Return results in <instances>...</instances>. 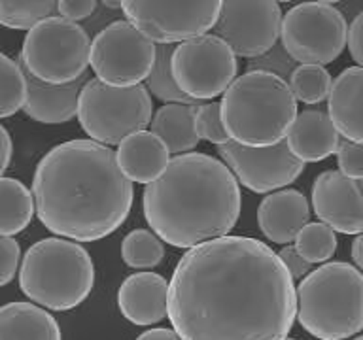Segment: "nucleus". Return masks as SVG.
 <instances>
[{"label":"nucleus","instance_id":"1","mask_svg":"<svg viewBox=\"0 0 363 340\" xmlns=\"http://www.w3.org/2000/svg\"><path fill=\"white\" fill-rule=\"evenodd\" d=\"M167 316L182 340H284L297 317V291L265 242L227 234L182 255Z\"/></svg>","mask_w":363,"mask_h":340},{"label":"nucleus","instance_id":"2","mask_svg":"<svg viewBox=\"0 0 363 340\" xmlns=\"http://www.w3.org/2000/svg\"><path fill=\"white\" fill-rule=\"evenodd\" d=\"M33 197L48 231L76 242H95L127 221L135 191L110 146L79 138L51 147L40 159Z\"/></svg>","mask_w":363,"mask_h":340},{"label":"nucleus","instance_id":"3","mask_svg":"<svg viewBox=\"0 0 363 340\" xmlns=\"http://www.w3.org/2000/svg\"><path fill=\"white\" fill-rule=\"evenodd\" d=\"M238 180L223 161L206 153L170 159L142 197L146 223L163 242L189 249L227 237L240 215Z\"/></svg>","mask_w":363,"mask_h":340},{"label":"nucleus","instance_id":"4","mask_svg":"<svg viewBox=\"0 0 363 340\" xmlns=\"http://www.w3.org/2000/svg\"><path fill=\"white\" fill-rule=\"evenodd\" d=\"M220 110L231 140L242 146H272L288 135L297 115V101L286 79L254 68L227 87Z\"/></svg>","mask_w":363,"mask_h":340},{"label":"nucleus","instance_id":"5","mask_svg":"<svg viewBox=\"0 0 363 340\" xmlns=\"http://www.w3.org/2000/svg\"><path fill=\"white\" fill-rule=\"evenodd\" d=\"M297 291V319L320 340H345L363 331V272L348 263L311 271Z\"/></svg>","mask_w":363,"mask_h":340},{"label":"nucleus","instance_id":"6","mask_svg":"<svg viewBox=\"0 0 363 340\" xmlns=\"http://www.w3.org/2000/svg\"><path fill=\"white\" fill-rule=\"evenodd\" d=\"M95 285L89 251L70 238L51 237L33 244L19 268V288L36 305L55 312L79 306Z\"/></svg>","mask_w":363,"mask_h":340},{"label":"nucleus","instance_id":"7","mask_svg":"<svg viewBox=\"0 0 363 340\" xmlns=\"http://www.w3.org/2000/svg\"><path fill=\"white\" fill-rule=\"evenodd\" d=\"M153 102L146 85H110L99 78L87 79L79 91L78 121L91 140L118 146L152 121Z\"/></svg>","mask_w":363,"mask_h":340},{"label":"nucleus","instance_id":"8","mask_svg":"<svg viewBox=\"0 0 363 340\" xmlns=\"http://www.w3.org/2000/svg\"><path fill=\"white\" fill-rule=\"evenodd\" d=\"M91 42L84 27L65 17H48L28 28L21 67L45 84H68L89 67Z\"/></svg>","mask_w":363,"mask_h":340},{"label":"nucleus","instance_id":"9","mask_svg":"<svg viewBox=\"0 0 363 340\" xmlns=\"http://www.w3.org/2000/svg\"><path fill=\"white\" fill-rule=\"evenodd\" d=\"M284 51L299 64H329L345 51L348 25L331 4L303 2L282 16Z\"/></svg>","mask_w":363,"mask_h":340},{"label":"nucleus","instance_id":"10","mask_svg":"<svg viewBox=\"0 0 363 340\" xmlns=\"http://www.w3.org/2000/svg\"><path fill=\"white\" fill-rule=\"evenodd\" d=\"M170 67L178 87L197 102L223 95L238 70L237 55L216 34H201L174 45Z\"/></svg>","mask_w":363,"mask_h":340},{"label":"nucleus","instance_id":"11","mask_svg":"<svg viewBox=\"0 0 363 340\" xmlns=\"http://www.w3.org/2000/svg\"><path fill=\"white\" fill-rule=\"evenodd\" d=\"M223 0H121L127 21L155 44H180L214 28Z\"/></svg>","mask_w":363,"mask_h":340},{"label":"nucleus","instance_id":"12","mask_svg":"<svg viewBox=\"0 0 363 340\" xmlns=\"http://www.w3.org/2000/svg\"><path fill=\"white\" fill-rule=\"evenodd\" d=\"M157 45L130 21H113L91 42L89 64L101 81L136 85L150 76Z\"/></svg>","mask_w":363,"mask_h":340},{"label":"nucleus","instance_id":"13","mask_svg":"<svg viewBox=\"0 0 363 340\" xmlns=\"http://www.w3.org/2000/svg\"><path fill=\"white\" fill-rule=\"evenodd\" d=\"M280 27L282 11L277 0H223L214 30L235 55L257 59L277 45Z\"/></svg>","mask_w":363,"mask_h":340},{"label":"nucleus","instance_id":"14","mask_svg":"<svg viewBox=\"0 0 363 340\" xmlns=\"http://www.w3.org/2000/svg\"><path fill=\"white\" fill-rule=\"evenodd\" d=\"M218 153L238 183L261 195L294 183L305 170V163L289 152L286 138L272 146H242L229 140L218 146Z\"/></svg>","mask_w":363,"mask_h":340},{"label":"nucleus","instance_id":"15","mask_svg":"<svg viewBox=\"0 0 363 340\" xmlns=\"http://www.w3.org/2000/svg\"><path fill=\"white\" fill-rule=\"evenodd\" d=\"M312 208L318 220L342 234L363 232V195L356 180L340 170H325L312 186Z\"/></svg>","mask_w":363,"mask_h":340},{"label":"nucleus","instance_id":"16","mask_svg":"<svg viewBox=\"0 0 363 340\" xmlns=\"http://www.w3.org/2000/svg\"><path fill=\"white\" fill-rule=\"evenodd\" d=\"M119 312L135 325H153L169 314V283L157 272L130 274L118 291Z\"/></svg>","mask_w":363,"mask_h":340},{"label":"nucleus","instance_id":"17","mask_svg":"<svg viewBox=\"0 0 363 340\" xmlns=\"http://www.w3.org/2000/svg\"><path fill=\"white\" fill-rule=\"evenodd\" d=\"M311 206L297 189L269 193L257 208V223L267 240L274 244L294 242L297 232L308 223Z\"/></svg>","mask_w":363,"mask_h":340},{"label":"nucleus","instance_id":"18","mask_svg":"<svg viewBox=\"0 0 363 340\" xmlns=\"http://www.w3.org/2000/svg\"><path fill=\"white\" fill-rule=\"evenodd\" d=\"M25 70V68H23ZM27 78V98L23 112L28 118L45 125L68 123L78 113L79 91L84 87L85 74L68 84H45L25 70Z\"/></svg>","mask_w":363,"mask_h":340},{"label":"nucleus","instance_id":"19","mask_svg":"<svg viewBox=\"0 0 363 340\" xmlns=\"http://www.w3.org/2000/svg\"><path fill=\"white\" fill-rule=\"evenodd\" d=\"M289 152L303 163H318L337 153L340 135L333 121L322 110L297 112L286 135Z\"/></svg>","mask_w":363,"mask_h":340},{"label":"nucleus","instance_id":"20","mask_svg":"<svg viewBox=\"0 0 363 340\" xmlns=\"http://www.w3.org/2000/svg\"><path fill=\"white\" fill-rule=\"evenodd\" d=\"M328 115L346 140L363 142V67L342 70L331 85Z\"/></svg>","mask_w":363,"mask_h":340},{"label":"nucleus","instance_id":"21","mask_svg":"<svg viewBox=\"0 0 363 340\" xmlns=\"http://www.w3.org/2000/svg\"><path fill=\"white\" fill-rule=\"evenodd\" d=\"M119 169L130 181L152 183L163 174L170 161L169 147L152 130H136L118 144Z\"/></svg>","mask_w":363,"mask_h":340},{"label":"nucleus","instance_id":"22","mask_svg":"<svg viewBox=\"0 0 363 340\" xmlns=\"http://www.w3.org/2000/svg\"><path fill=\"white\" fill-rule=\"evenodd\" d=\"M0 340H62V336L50 312L33 302H10L0 306Z\"/></svg>","mask_w":363,"mask_h":340},{"label":"nucleus","instance_id":"23","mask_svg":"<svg viewBox=\"0 0 363 340\" xmlns=\"http://www.w3.org/2000/svg\"><path fill=\"white\" fill-rule=\"evenodd\" d=\"M199 104L169 102L153 113L150 127L155 136H159L170 153H187L199 144L195 113Z\"/></svg>","mask_w":363,"mask_h":340},{"label":"nucleus","instance_id":"24","mask_svg":"<svg viewBox=\"0 0 363 340\" xmlns=\"http://www.w3.org/2000/svg\"><path fill=\"white\" fill-rule=\"evenodd\" d=\"M34 212V197L28 187L16 178L0 176V234L13 237L25 231Z\"/></svg>","mask_w":363,"mask_h":340},{"label":"nucleus","instance_id":"25","mask_svg":"<svg viewBox=\"0 0 363 340\" xmlns=\"http://www.w3.org/2000/svg\"><path fill=\"white\" fill-rule=\"evenodd\" d=\"M59 0H0V25L28 30L36 23L57 13Z\"/></svg>","mask_w":363,"mask_h":340},{"label":"nucleus","instance_id":"26","mask_svg":"<svg viewBox=\"0 0 363 340\" xmlns=\"http://www.w3.org/2000/svg\"><path fill=\"white\" fill-rule=\"evenodd\" d=\"M172 50H174L172 44L157 45V57H155V64H153L152 72L146 78V89L153 96H157L159 101H163L164 104H169V102L201 104V102L189 98L176 84L174 76H172V67H170Z\"/></svg>","mask_w":363,"mask_h":340},{"label":"nucleus","instance_id":"27","mask_svg":"<svg viewBox=\"0 0 363 340\" xmlns=\"http://www.w3.org/2000/svg\"><path fill=\"white\" fill-rule=\"evenodd\" d=\"M121 257L130 268H153L164 257L163 240L153 231L135 229L123 238Z\"/></svg>","mask_w":363,"mask_h":340},{"label":"nucleus","instance_id":"28","mask_svg":"<svg viewBox=\"0 0 363 340\" xmlns=\"http://www.w3.org/2000/svg\"><path fill=\"white\" fill-rule=\"evenodd\" d=\"M333 79L322 64H299L289 76V89L295 101L303 104H320L331 91Z\"/></svg>","mask_w":363,"mask_h":340},{"label":"nucleus","instance_id":"29","mask_svg":"<svg viewBox=\"0 0 363 340\" xmlns=\"http://www.w3.org/2000/svg\"><path fill=\"white\" fill-rule=\"evenodd\" d=\"M27 98V78L21 62L0 53V119L23 110Z\"/></svg>","mask_w":363,"mask_h":340},{"label":"nucleus","instance_id":"30","mask_svg":"<svg viewBox=\"0 0 363 340\" xmlns=\"http://www.w3.org/2000/svg\"><path fill=\"white\" fill-rule=\"evenodd\" d=\"M295 248L308 263H325L337 251L335 231L323 221L306 223L295 237Z\"/></svg>","mask_w":363,"mask_h":340},{"label":"nucleus","instance_id":"31","mask_svg":"<svg viewBox=\"0 0 363 340\" xmlns=\"http://www.w3.org/2000/svg\"><path fill=\"white\" fill-rule=\"evenodd\" d=\"M195 127H197L199 138L216 144V146H221L231 140L221 123V110L218 102L199 104L197 113H195Z\"/></svg>","mask_w":363,"mask_h":340},{"label":"nucleus","instance_id":"32","mask_svg":"<svg viewBox=\"0 0 363 340\" xmlns=\"http://www.w3.org/2000/svg\"><path fill=\"white\" fill-rule=\"evenodd\" d=\"M339 170L352 180H363V142L340 140L337 147Z\"/></svg>","mask_w":363,"mask_h":340},{"label":"nucleus","instance_id":"33","mask_svg":"<svg viewBox=\"0 0 363 340\" xmlns=\"http://www.w3.org/2000/svg\"><path fill=\"white\" fill-rule=\"evenodd\" d=\"M19 259H21L19 242L16 238L0 234V288L16 278Z\"/></svg>","mask_w":363,"mask_h":340},{"label":"nucleus","instance_id":"34","mask_svg":"<svg viewBox=\"0 0 363 340\" xmlns=\"http://www.w3.org/2000/svg\"><path fill=\"white\" fill-rule=\"evenodd\" d=\"M96 10V0H59L57 13L68 21H82Z\"/></svg>","mask_w":363,"mask_h":340},{"label":"nucleus","instance_id":"35","mask_svg":"<svg viewBox=\"0 0 363 340\" xmlns=\"http://www.w3.org/2000/svg\"><path fill=\"white\" fill-rule=\"evenodd\" d=\"M278 257L282 259V263L286 265V268H288L294 280L295 278H305L306 274L311 272L312 263H308L291 244H286V246L278 251Z\"/></svg>","mask_w":363,"mask_h":340},{"label":"nucleus","instance_id":"36","mask_svg":"<svg viewBox=\"0 0 363 340\" xmlns=\"http://www.w3.org/2000/svg\"><path fill=\"white\" fill-rule=\"evenodd\" d=\"M348 51L352 59L357 62V67H363V11H359L356 19L348 27V40H346Z\"/></svg>","mask_w":363,"mask_h":340},{"label":"nucleus","instance_id":"37","mask_svg":"<svg viewBox=\"0 0 363 340\" xmlns=\"http://www.w3.org/2000/svg\"><path fill=\"white\" fill-rule=\"evenodd\" d=\"M11 152H13V144H11V136L4 125H0V176L4 174L6 169L10 166Z\"/></svg>","mask_w":363,"mask_h":340},{"label":"nucleus","instance_id":"38","mask_svg":"<svg viewBox=\"0 0 363 340\" xmlns=\"http://www.w3.org/2000/svg\"><path fill=\"white\" fill-rule=\"evenodd\" d=\"M136 340H182L178 336L174 329H164V327H157V329H150L146 333H142L140 336Z\"/></svg>","mask_w":363,"mask_h":340},{"label":"nucleus","instance_id":"39","mask_svg":"<svg viewBox=\"0 0 363 340\" xmlns=\"http://www.w3.org/2000/svg\"><path fill=\"white\" fill-rule=\"evenodd\" d=\"M352 259L357 265V268L363 272V232H359L352 242Z\"/></svg>","mask_w":363,"mask_h":340},{"label":"nucleus","instance_id":"40","mask_svg":"<svg viewBox=\"0 0 363 340\" xmlns=\"http://www.w3.org/2000/svg\"><path fill=\"white\" fill-rule=\"evenodd\" d=\"M101 2L110 10H119L121 8V0H101Z\"/></svg>","mask_w":363,"mask_h":340},{"label":"nucleus","instance_id":"41","mask_svg":"<svg viewBox=\"0 0 363 340\" xmlns=\"http://www.w3.org/2000/svg\"><path fill=\"white\" fill-rule=\"evenodd\" d=\"M316 2H322V4H335V2H340V0H316Z\"/></svg>","mask_w":363,"mask_h":340},{"label":"nucleus","instance_id":"42","mask_svg":"<svg viewBox=\"0 0 363 340\" xmlns=\"http://www.w3.org/2000/svg\"><path fill=\"white\" fill-rule=\"evenodd\" d=\"M356 183H357V187H359V191H362V195H363V180H356Z\"/></svg>","mask_w":363,"mask_h":340},{"label":"nucleus","instance_id":"43","mask_svg":"<svg viewBox=\"0 0 363 340\" xmlns=\"http://www.w3.org/2000/svg\"><path fill=\"white\" fill-rule=\"evenodd\" d=\"M277 2H294V0H277Z\"/></svg>","mask_w":363,"mask_h":340},{"label":"nucleus","instance_id":"44","mask_svg":"<svg viewBox=\"0 0 363 340\" xmlns=\"http://www.w3.org/2000/svg\"><path fill=\"white\" fill-rule=\"evenodd\" d=\"M354 340H363V334H362V336H357V339H354Z\"/></svg>","mask_w":363,"mask_h":340},{"label":"nucleus","instance_id":"45","mask_svg":"<svg viewBox=\"0 0 363 340\" xmlns=\"http://www.w3.org/2000/svg\"><path fill=\"white\" fill-rule=\"evenodd\" d=\"M284 340H295V339H288V336H286V339H284Z\"/></svg>","mask_w":363,"mask_h":340}]
</instances>
